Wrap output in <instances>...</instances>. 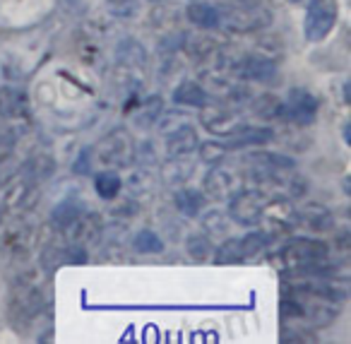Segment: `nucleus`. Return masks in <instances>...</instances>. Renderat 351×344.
<instances>
[{
  "label": "nucleus",
  "mask_w": 351,
  "mask_h": 344,
  "mask_svg": "<svg viewBox=\"0 0 351 344\" xmlns=\"http://www.w3.org/2000/svg\"><path fill=\"white\" fill-rule=\"evenodd\" d=\"M94 154L106 166H130L137 154L135 140H132V135L125 128H116V130H111L99 140Z\"/></svg>",
  "instance_id": "1"
},
{
  "label": "nucleus",
  "mask_w": 351,
  "mask_h": 344,
  "mask_svg": "<svg viewBox=\"0 0 351 344\" xmlns=\"http://www.w3.org/2000/svg\"><path fill=\"white\" fill-rule=\"evenodd\" d=\"M330 255L327 243L317 241V238H293L287 248L282 251V257L293 272L308 270V267L322 265Z\"/></svg>",
  "instance_id": "2"
},
{
  "label": "nucleus",
  "mask_w": 351,
  "mask_h": 344,
  "mask_svg": "<svg viewBox=\"0 0 351 344\" xmlns=\"http://www.w3.org/2000/svg\"><path fill=\"white\" fill-rule=\"evenodd\" d=\"M229 200L231 217H234L236 224H243V227H255L258 222H263L269 205V200L260 190H239Z\"/></svg>",
  "instance_id": "3"
},
{
  "label": "nucleus",
  "mask_w": 351,
  "mask_h": 344,
  "mask_svg": "<svg viewBox=\"0 0 351 344\" xmlns=\"http://www.w3.org/2000/svg\"><path fill=\"white\" fill-rule=\"evenodd\" d=\"M337 22V0H311L306 12V39L322 41Z\"/></svg>",
  "instance_id": "4"
},
{
  "label": "nucleus",
  "mask_w": 351,
  "mask_h": 344,
  "mask_svg": "<svg viewBox=\"0 0 351 344\" xmlns=\"http://www.w3.org/2000/svg\"><path fill=\"white\" fill-rule=\"evenodd\" d=\"M315 113H317V99L308 89L296 87L289 92V102L284 104V116L289 121L298 123V126H311L315 121Z\"/></svg>",
  "instance_id": "5"
},
{
  "label": "nucleus",
  "mask_w": 351,
  "mask_h": 344,
  "mask_svg": "<svg viewBox=\"0 0 351 344\" xmlns=\"http://www.w3.org/2000/svg\"><path fill=\"white\" fill-rule=\"evenodd\" d=\"M205 190L215 200H229L231 195L241 190V179L236 171L226 169V166H217L205 176Z\"/></svg>",
  "instance_id": "6"
},
{
  "label": "nucleus",
  "mask_w": 351,
  "mask_h": 344,
  "mask_svg": "<svg viewBox=\"0 0 351 344\" xmlns=\"http://www.w3.org/2000/svg\"><path fill=\"white\" fill-rule=\"evenodd\" d=\"M274 137L272 128H253V126H239L234 133L226 135V140L221 145L229 150H241V147H260L267 145L269 140Z\"/></svg>",
  "instance_id": "7"
},
{
  "label": "nucleus",
  "mask_w": 351,
  "mask_h": 344,
  "mask_svg": "<svg viewBox=\"0 0 351 344\" xmlns=\"http://www.w3.org/2000/svg\"><path fill=\"white\" fill-rule=\"evenodd\" d=\"M197 145H200V137H197L195 128L178 126L166 137V154H169V159L171 157H188L197 150Z\"/></svg>",
  "instance_id": "8"
},
{
  "label": "nucleus",
  "mask_w": 351,
  "mask_h": 344,
  "mask_svg": "<svg viewBox=\"0 0 351 344\" xmlns=\"http://www.w3.org/2000/svg\"><path fill=\"white\" fill-rule=\"evenodd\" d=\"M274 63L263 56H245L236 63L234 75H239L241 80H258V82H265L274 75Z\"/></svg>",
  "instance_id": "9"
},
{
  "label": "nucleus",
  "mask_w": 351,
  "mask_h": 344,
  "mask_svg": "<svg viewBox=\"0 0 351 344\" xmlns=\"http://www.w3.org/2000/svg\"><path fill=\"white\" fill-rule=\"evenodd\" d=\"M27 113V94L15 87H0V118L15 121Z\"/></svg>",
  "instance_id": "10"
},
{
  "label": "nucleus",
  "mask_w": 351,
  "mask_h": 344,
  "mask_svg": "<svg viewBox=\"0 0 351 344\" xmlns=\"http://www.w3.org/2000/svg\"><path fill=\"white\" fill-rule=\"evenodd\" d=\"M202 123H205L207 130L217 133V135H224V137L239 128V118H236V113L226 111V108H205V113H202Z\"/></svg>",
  "instance_id": "11"
},
{
  "label": "nucleus",
  "mask_w": 351,
  "mask_h": 344,
  "mask_svg": "<svg viewBox=\"0 0 351 344\" xmlns=\"http://www.w3.org/2000/svg\"><path fill=\"white\" fill-rule=\"evenodd\" d=\"M68 231H73V238L75 243H94L99 236H101V219H99V214L89 212V214H80V219L73 224V227L68 229Z\"/></svg>",
  "instance_id": "12"
},
{
  "label": "nucleus",
  "mask_w": 351,
  "mask_h": 344,
  "mask_svg": "<svg viewBox=\"0 0 351 344\" xmlns=\"http://www.w3.org/2000/svg\"><path fill=\"white\" fill-rule=\"evenodd\" d=\"M188 20L195 27H202V30H217L221 25V12L217 8L207 5V3H193L188 8Z\"/></svg>",
  "instance_id": "13"
},
{
  "label": "nucleus",
  "mask_w": 351,
  "mask_h": 344,
  "mask_svg": "<svg viewBox=\"0 0 351 344\" xmlns=\"http://www.w3.org/2000/svg\"><path fill=\"white\" fill-rule=\"evenodd\" d=\"M207 92L200 87L197 82H183L176 87L173 92V102L178 106H195V108H202L207 106Z\"/></svg>",
  "instance_id": "14"
},
{
  "label": "nucleus",
  "mask_w": 351,
  "mask_h": 344,
  "mask_svg": "<svg viewBox=\"0 0 351 344\" xmlns=\"http://www.w3.org/2000/svg\"><path fill=\"white\" fill-rule=\"evenodd\" d=\"M80 214H82V207H80V203L75 198H68V200H63V203H60L58 207L53 209L51 219H53V224L60 229V231H68V229L80 219Z\"/></svg>",
  "instance_id": "15"
},
{
  "label": "nucleus",
  "mask_w": 351,
  "mask_h": 344,
  "mask_svg": "<svg viewBox=\"0 0 351 344\" xmlns=\"http://www.w3.org/2000/svg\"><path fill=\"white\" fill-rule=\"evenodd\" d=\"M205 195L195 188H186L176 195V207L181 209L183 214H188V217H197L205 209Z\"/></svg>",
  "instance_id": "16"
},
{
  "label": "nucleus",
  "mask_w": 351,
  "mask_h": 344,
  "mask_svg": "<svg viewBox=\"0 0 351 344\" xmlns=\"http://www.w3.org/2000/svg\"><path fill=\"white\" fill-rule=\"evenodd\" d=\"M51 174H53V159H51L49 154L34 157V159H29L25 166V179L32 181V183H41V181H46Z\"/></svg>",
  "instance_id": "17"
},
{
  "label": "nucleus",
  "mask_w": 351,
  "mask_h": 344,
  "mask_svg": "<svg viewBox=\"0 0 351 344\" xmlns=\"http://www.w3.org/2000/svg\"><path fill=\"white\" fill-rule=\"evenodd\" d=\"M121 176L113 174V171H106V174H99L97 181H94V188H97V193L101 195L104 200H113L118 193H121Z\"/></svg>",
  "instance_id": "18"
},
{
  "label": "nucleus",
  "mask_w": 351,
  "mask_h": 344,
  "mask_svg": "<svg viewBox=\"0 0 351 344\" xmlns=\"http://www.w3.org/2000/svg\"><path fill=\"white\" fill-rule=\"evenodd\" d=\"M267 243H269V236L265 231H253V233H248V236H243V238H241L243 257L248 260V257L260 255V253H263L265 248H267Z\"/></svg>",
  "instance_id": "19"
},
{
  "label": "nucleus",
  "mask_w": 351,
  "mask_h": 344,
  "mask_svg": "<svg viewBox=\"0 0 351 344\" xmlns=\"http://www.w3.org/2000/svg\"><path fill=\"white\" fill-rule=\"evenodd\" d=\"M217 262H224V265H229V262H241L245 260L243 257V248H241V238H229V241H224L219 248H217Z\"/></svg>",
  "instance_id": "20"
},
{
  "label": "nucleus",
  "mask_w": 351,
  "mask_h": 344,
  "mask_svg": "<svg viewBox=\"0 0 351 344\" xmlns=\"http://www.w3.org/2000/svg\"><path fill=\"white\" fill-rule=\"evenodd\" d=\"M202 227H205L207 233L221 238V236H226V233H229L231 222L226 219L224 212H217V209H215V212H207L205 214V219H202Z\"/></svg>",
  "instance_id": "21"
},
{
  "label": "nucleus",
  "mask_w": 351,
  "mask_h": 344,
  "mask_svg": "<svg viewBox=\"0 0 351 344\" xmlns=\"http://www.w3.org/2000/svg\"><path fill=\"white\" fill-rule=\"evenodd\" d=\"M255 113L263 118H274V116H284V104L279 102L272 94H263V97L255 102Z\"/></svg>",
  "instance_id": "22"
},
{
  "label": "nucleus",
  "mask_w": 351,
  "mask_h": 344,
  "mask_svg": "<svg viewBox=\"0 0 351 344\" xmlns=\"http://www.w3.org/2000/svg\"><path fill=\"white\" fill-rule=\"evenodd\" d=\"M159 113H161V99L159 97L147 99V104H142L140 113H137V126H140V128H149L152 123L159 121Z\"/></svg>",
  "instance_id": "23"
},
{
  "label": "nucleus",
  "mask_w": 351,
  "mask_h": 344,
  "mask_svg": "<svg viewBox=\"0 0 351 344\" xmlns=\"http://www.w3.org/2000/svg\"><path fill=\"white\" fill-rule=\"evenodd\" d=\"M135 251L140 253H161L164 251V243L156 236L154 231H140L135 236Z\"/></svg>",
  "instance_id": "24"
},
{
  "label": "nucleus",
  "mask_w": 351,
  "mask_h": 344,
  "mask_svg": "<svg viewBox=\"0 0 351 344\" xmlns=\"http://www.w3.org/2000/svg\"><path fill=\"white\" fill-rule=\"evenodd\" d=\"M188 253H191L195 260H205L212 255V243L207 236H191L188 238Z\"/></svg>",
  "instance_id": "25"
},
{
  "label": "nucleus",
  "mask_w": 351,
  "mask_h": 344,
  "mask_svg": "<svg viewBox=\"0 0 351 344\" xmlns=\"http://www.w3.org/2000/svg\"><path fill=\"white\" fill-rule=\"evenodd\" d=\"M106 8L116 17H132L137 12V0H106Z\"/></svg>",
  "instance_id": "26"
},
{
  "label": "nucleus",
  "mask_w": 351,
  "mask_h": 344,
  "mask_svg": "<svg viewBox=\"0 0 351 344\" xmlns=\"http://www.w3.org/2000/svg\"><path fill=\"white\" fill-rule=\"evenodd\" d=\"M197 147H200L202 159L210 161V164H217V161L226 154V147L221 145V142H205V145H197Z\"/></svg>",
  "instance_id": "27"
},
{
  "label": "nucleus",
  "mask_w": 351,
  "mask_h": 344,
  "mask_svg": "<svg viewBox=\"0 0 351 344\" xmlns=\"http://www.w3.org/2000/svg\"><path fill=\"white\" fill-rule=\"evenodd\" d=\"M12 147H15V135H12L10 126H0V159L10 157Z\"/></svg>",
  "instance_id": "28"
},
{
  "label": "nucleus",
  "mask_w": 351,
  "mask_h": 344,
  "mask_svg": "<svg viewBox=\"0 0 351 344\" xmlns=\"http://www.w3.org/2000/svg\"><path fill=\"white\" fill-rule=\"evenodd\" d=\"M92 147H87V150L80 152L77 157V164H75V174H89L92 171V161H89V157H92Z\"/></svg>",
  "instance_id": "29"
},
{
  "label": "nucleus",
  "mask_w": 351,
  "mask_h": 344,
  "mask_svg": "<svg viewBox=\"0 0 351 344\" xmlns=\"http://www.w3.org/2000/svg\"><path fill=\"white\" fill-rule=\"evenodd\" d=\"M226 3H231V5H241V3H248V0H226Z\"/></svg>",
  "instance_id": "30"
},
{
  "label": "nucleus",
  "mask_w": 351,
  "mask_h": 344,
  "mask_svg": "<svg viewBox=\"0 0 351 344\" xmlns=\"http://www.w3.org/2000/svg\"><path fill=\"white\" fill-rule=\"evenodd\" d=\"M289 3H298V0H289Z\"/></svg>",
  "instance_id": "31"
}]
</instances>
